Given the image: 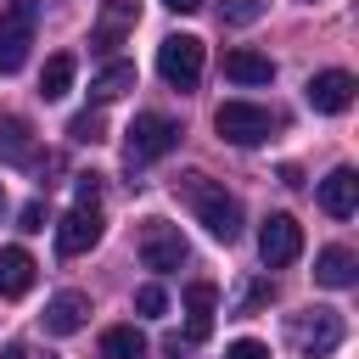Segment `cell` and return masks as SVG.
<instances>
[{"mask_svg": "<svg viewBox=\"0 0 359 359\" xmlns=\"http://www.w3.org/2000/svg\"><path fill=\"white\" fill-rule=\"evenodd\" d=\"M174 191L191 202L196 224H208V236H213V241H236V236H241V202H236L219 180H208V174H180V180H174Z\"/></svg>", "mask_w": 359, "mask_h": 359, "instance_id": "1", "label": "cell"}, {"mask_svg": "<svg viewBox=\"0 0 359 359\" xmlns=\"http://www.w3.org/2000/svg\"><path fill=\"white\" fill-rule=\"evenodd\" d=\"M34 28H39V0H6L0 6V73H22Z\"/></svg>", "mask_w": 359, "mask_h": 359, "instance_id": "2", "label": "cell"}, {"mask_svg": "<svg viewBox=\"0 0 359 359\" xmlns=\"http://www.w3.org/2000/svg\"><path fill=\"white\" fill-rule=\"evenodd\" d=\"M174 146H180V123H174V118H163V112H140V118L129 123L123 163H129V174H135L140 163H157V157H168Z\"/></svg>", "mask_w": 359, "mask_h": 359, "instance_id": "3", "label": "cell"}, {"mask_svg": "<svg viewBox=\"0 0 359 359\" xmlns=\"http://www.w3.org/2000/svg\"><path fill=\"white\" fill-rule=\"evenodd\" d=\"M213 129L230 140V146H264L269 129H275V112L258 107V101H224L213 112Z\"/></svg>", "mask_w": 359, "mask_h": 359, "instance_id": "4", "label": "cell"}, {"mask_svg": "<svg viewBox=\"0 0 359 359\" xmlns=\"http://www.w3.org/2000/svg\"><path fill=\"white\" fill-rule=\"evenodd\" d=\"M140 264L146 269H157V275H174L185 258H191V241L180 236V224H168V219H146L140 224Z\"/></svg>", "mask_w": 359, "mask_h": 359, "instance_id": "5", "label": "cell"}, {"mask_svg": "<svg viewBox=\"0 0 359 359\" xmlns=\"http://www.w3.org/2000/svg\"><path fill=\"white\" fill-rule=\"evenodd\" d=\"M286 337H292V348L297 353H337L342 348V314L337 309H303V314H292L286 320Z\"/></svg>", "mask_w": 359, "mask_h": 359, "instance_id": "6", "label": "cell"}, {"mask_svg": "<svg viewBox=\"0 0 359 359\" xmlns=\"http://www.w3.org/2000/svg\"><path fill=\"white\" fill-rule=\"evenodd\" d=\"M157 73H163L168 90H196V79H202V39L196 34H168L157 45Z\"/></svg>", "mask_w": 359, "mask_h": 359, "instance_id": "7", "label": "cell"}, {"mask_svg": "<svg viewBox=\"0 0 359 359\" xmlns=\"http://www.w3.org/2000/svg\"><path fill=\"white\" fill-rule=\"evenodd\" d=\"M297 252H303V224H297L292 213H269V219L258 224V258H264L269 269H286Z\"/></svg>", "mask_w": 359, "mask_h": 359, "instance_id": "8", "label": "cell"}, {"mask_svg": "<svg viewBox=\"0 0 359 359\" xmlns=\"http://www.w3.org/2000/svg\"><path fill=\"white\" fill-rule=\"evenodd\" d=\"M101 208H84V202H73L67 213H62V224H56V252L62 258H79V252H90L95 241H101Z\"/></svg>", "mask_w": 359, "mask_h": 359, "instance_id": "9", "label": "cell"}, {"mask_svg": "<svg viewBox=\"0 0 359 359\" xmlns=\"http://www.w3.org/2000/svg\"><path fill=\"white\" fill-rule=\"evenodd\" d=\"M353 73H342V67H325V73H314L309 84H303V95H309V107L314 112H325V118H337V112H348L353 107Z\"/></svg>", "mask_w": 359, "mask_h": 359, "instance_id": "10", "label": "cell"}, {"mask_svg": "<svg viewBox=\"0 0 359 359\" xmlns=\"http://www.w3.org/2000/svg\"><path fill=\"white\" fill-rule=\"evenodd\" d=\"M135 22H140V0H101V17H95V28H90V45H95V50H112Z\"/></svg>", "mask_w": 359, "mask_h": 359, "instance_id": "11", "label": "cell"}, {"mask_svg": "<svg viewBox=\"0 0 359 359\" xmlns=\"http://www.w3.org/2000/svg\"><path fill=\"white\" fill-rule=\"evenodd\" d=\"M320 208H325L331 219H353V208H359V174H353L348 163L320 180Z\"/></svg>", "mask_w": 359, "mask_h": 359, "instance_id": "12", "label": "cell"}, {"mask_svg": "<svg viewBox=\"0 0 359 359\" xmlns=\"http://www.w3.org/2000/svg\"><path fill=\"white\" fill-rule=\"evenodd\" d=\"M84 320H90V297L84 292H56L45 303V331L50 337H73V331H84Z\"/></svg>", "mask_w": 359, "mask_h": 359, "instance_id": "13", "label": "cell"}, {"mask_svg": "<svg viewBox=\"0 0 359 359\" xmlns=\"http://www.w3.org/2000/svg\"><path fill=\"white\" fill-rule=\"evenodd\" d=\"M185 314H191L185 342H202V337L213 331V314H219V286H213V280H191V286H185Z\"/></svg>", "mask_w": 359, "mask_h": 359, "instance_id": "14", "label": "cell"}, {"mask_svg": "<svg viewBox=\"0 0 359 359\" xmlns=\"http://www.w3.org/2000/svg\"><path fill=\"white\" fill-rule=\"evenodd\" d=\"M224 79H230V84H269V79H275V62H269L264 50L236 45V50H224Z\"/></svg>", "mask_w": 359, "mask_h": 359, "instance_id": "15", "label": "cell"}, {"mask_svg": "<svg viewBox=\"0 0 359 359\" xmlns=\"http://www.w3.org/2000/svg\"><path fill=\"white\" fill-rule=\"evenodd\" d=\"M34 258H28V247H0V297H22L28 286H34Z\"/></svg>", "mask_w": 359, "mask_h": 359, "instance_id": "16", "label": "cell"}, {"mask_svg": "<svg viewBox=\"0 0 359 359\" xmlns=\"http://www.w3.org/2000/svg\"><path fill=\"white\" fill-rule=\"evenodd\" d=\"M353 275H359V258H353L348 247H325V252L314 258V280H320V286H331V292L353 286Z\"/></svg>", "mask_w": 359, "mask_h": 359, "instance_id": "17", "label": "cell"}, {"mask_svg": "<svg viewBox=\"0 0 359 359\" xmlns=\"http://www.w3.org/2000/svg\"><path fill=\"white\" fill-rule=\"evenodd\" d=\"M0 157L6 163H34V129H28V118L0 112Z\"/></svg>", "mask_w": 359, "mask_h": 359, "instance_id": "18", "label": "cell"}, {"mask_svg": "<svg viewBox=\"0 0 359 359\" xmlns=\"http://www.w3.org/2000/svg\"><path fill=\"white\" fill-rule=\"evenodd\" d=\"M123 90H135V62H107L90 79V101H118Z\"/></svg>", "mask_w": 359, "mask_h": 359, "instance_id": "19", "label": "cell"}, {"mask_svg": "<svg viewBox=\"0 0 359 359\" xmlns=\"http://www.w3.org/2000/svg\"><path fill=\"white\" fill-rule=\"evenodd\" d=\"M101 359H146V337L135 325H107L101 331Z\"/></svg>", "mask_w": 359, "mask_h": 359, "instance_id": "20", "label": "cell"}, {"mask_svg": "<svg viewBox=\"0 0 359 359\" xmlns=\"http://www.w3.org/2000/svg\"><path fill=\"white\" fill-rule=\"evenodd\" d=\"M67 90H73V56L62 50V56L45 62V73H39V95H45V101H62Z\"/></svg>", "mask_w": 359, "mask_h": 359, "instance_id": "21", "label": "cell"}, {"mask_svg": "<svg viewBox=\"0 0 359 359\" xmlns=\"http://www.w3.org/2000/svg\"><path fill=\"white\" fill-rule=\"evenodd\" d=\"M67 135H73L79 146H95V140H107V118H101V112H73Z\"/></svg>", "mask_w": 359, "mask_h": 359, "instance_id": "22", "label": "cell"}, {"mask_svg": "<svg viewBox=\"0 0 359 359\" xmlns=\"http://www.w3.org/2000/svg\"><path fill=\"white\" fill-rule=\"evenodd\" d=\"M264 6H269V0H224V6H219V17H224V22H258V17H264Z\"/></svg>", "mask_w": 359, "mask_h": 359, "instance_id": "23", "label": "cell"}, {"mask_svg": "<svg viewBox=\"0 0 359 359\" xmlns=\"http://www.w3.org/2000/svg\"><path fill=\"white\" fill-rule=\"evenodd\" d=\"M269 297H275V286H269V280H247V286H241V314H247V309H258V303H269Z\"/></svg>", "mask_w": 359, "mask_h": 359, "instance_id": "24", "label": "cell"}, {"mask_svg": "<svg viewBox=\"0 0 359 359\" xmlns=\"http://www.w3.org/2000/svg\"><path fill=\"white\" fill-rule=\"evenodd\" d=\"M135 309H140V314H163V309H168L163 286H140V292H135Z\"/></svg>", "mask_w": 359, "mask_h": 359, "instance_id": "25", "label": "cell"}, {"mask_svg": "<svg viewBox=\"0 0 359 359\" xmlns=\"http://www.w3.org/2000/svg\"><path fill=\"white\" fill-rule=\"evenodd\" d=\"M224 359H269V348H264V342H252V337H241V342H230V348H224Z\"/></svg>", "mask_w": 359, "mask_h": 359, "instance_id": "26", "label": "cell"}, {"mask_svg": "<svg viewBox=\"0 0 359 359\" xmlns=\"http://www.w3.org/2000/svg\"><path fill=\"white\" fill-rule=\"evenodd\" d=\"M73 191H79V202H84V208H95V196H101V174H79V185H73Z\"/></svg>", "mask_w": 359, "mask_h": 359, "instance_id": "27", "label": "cell"}, {"mask_svg": "<svg viewBox=\"0 0 359 359\" xmlns=\"http://www.w3.org/2000/svg\"><path fill=\"white\" fill-rule=\"evenodd\" d=\"M17 219H22V230H45V202H28Z\"/></svg>", "mask_w": 359, "mask_h": 359, "instance_id": "28", "label": "cell"}, {"mask_svg": "<svg viewBox=\"0 0 359 359\" xmlns=\"http://www.w3.org/2000/svg\"><path fill=\"white\" fill-rule=\"evenodd\" d=\"M163 6H168V11H196L202 0H163Z\"/></svg>", "mask_w": 359, "mask_h": 359, "instance_id": "29", "label": "cell"}, {"mask_svg": "<svg viewBox=\"0 0 359 359\" xmlns=\"http://www.w3.org/2000/svg\"><path fill=\"white\" fill-rule=\"evenodd\" d=\"M0 208H6V185H0Z\"/></svg>", "mask_w": 359, "mask_h": 359, "instance_id": "30", "label": "cell"}]
</instances>
